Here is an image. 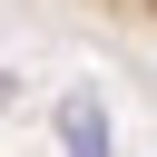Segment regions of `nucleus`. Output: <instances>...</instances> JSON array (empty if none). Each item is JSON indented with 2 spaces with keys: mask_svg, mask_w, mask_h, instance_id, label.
Here are the masks:
<instances>
[{
  "mask_svg": "<svg viewBox=\"0 0 157 157\" xmlns=\"http://www.w3.org/2000/svg\"><path fill=\"white\" fill-rule=\"evenodd\" d=\"M59 10H78V20H98V29H118V39H147V49H157V0H59Z\"/></svg>",
  "mask_w": 157,
  "mask_h": 157,
  "instance_id": "f257e3e1",
  "label": "nucleus"
}]
</instances>
